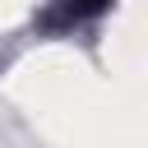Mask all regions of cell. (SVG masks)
<instances>
[{"label": "cell", "instance_id": "1", "mask_svg": "<svg viewBox=\"0 0 148 148\" xmlns=\"http://www.w3.org/2000/svg\"><path fill=\"white\" fill-rule=\"evenodd\" d=\"M106 0H60V14H56V23H79V18H88V14H97Z\"/></svg>", "mask_w": 148, "mask_h": 148}]
</instances>
